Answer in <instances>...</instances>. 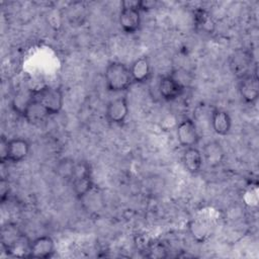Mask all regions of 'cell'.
Instances as JSON below:
<instances>
[{
  "label": "cell",
  "instance_id": "22",
  "mask_svg": "<svg viewBox=\"0 0 259 259\" xmlns=\"http://www.w3.org/2000/svg\"><path fill=\"white\" fill-rule=\"evenodd\" d=\"M8 192H9L8 181L5 180V178H2L1 182H0V196H1L2 201H4L6 199V197L8 196Z\"/></svg>",
  "mask_w": 259,
  "mask_h": 259
},
{
  "label": "cell",
  "instance_id": "13",
  "mask_svg": "<svg viewBox=\"0 0 259 259\" xmlns=\"http://www.w3.org/2000/svg\"><path fill=\"white\" fill-rule=\"evenodd\" d=\"M210 123L213 132L219 136H226L232 127V118L230 114L223 109H213L211 112Z\"/></svg>",
  "mask_w": 259,
  "mask_h": 259
},
{
  "label": "cell",
  "instance_id": "10",
  "mask_svg": "<svg viewBox=\"0 0 259 259\" xmlns=\"http://www.w3.org/2000/svg\"><path fill=\"white\" fill-rule=\"evenodd\" d=\"M30 151L29 143L23 138H12L7 143V162L19 163L26 159Z\"/></svg>",
  "mask_w": 259,
  "mask_h": 259
},
{
  "label": "cell",
  "instance_id": "14",
  "mask_svg": "<svg viewBox=\"0 0 259 259\" xmlns=\"http://www.w3.org/2000/svg\"><path fill=\"white\" fill-rule=\"evenodd\" d=\"M134 83H144L151 76V64L147 57H140L130 67Z\"/></svg>",
  "mask_w": 259,
  "mask_h": 259
},
{
  "label": "cell",
  "instance_id": "21",
  "mask_svg": "<svg viewBox=\"0 0 259 259\" xmlns=\"http://www.w3.org/2000/svg\"><path fill=\"white\" fill-rule=\"evenodd\" d=\"M7 143L8 139L2 136L0 140V162L2 164L7 162Z\"/></svg>",
  "mask_w": 259,
  "mask_h": 259
},
{
  "label": "cell",
  "instance_id": "1",
  "mask_svg": "<svg viewBox=\"0 0 259 259\" xmlns=\"http://www.w3.org/2000/svg\"><path fill=\"white\" fill-rule=\"evenodd\" d=\"M105 87L108 91L118 93L127 90L134 83L130 67L121 62H110L104 71Z\"/></svg>",
  "mask_w": 259,
  "mask_h": 259
},
{
  "label": "cell",
  "instance_id": "5",
  "mask_svg": "<svg viewBox=\"0 0 259 259\" xmlns=\"http://www.w3.org/2000/svg\"><path fill=\"white\" fill-rule=\"evenodd\" d=\"M23 235L15 224L6 223L1 229V245L8 253H15L22 246Z\"/></svg>",
  "mask_w": 259,
  "mask_h": 259
},
{
  "label": "cell",
  "instance_id": "11",
  "mask_svg": "<svg viewBox=\"0 0 259 259\" xmlns=\"http://www.w3.org/2000/svg\"><path fill=\"white\" fill-rule=\"evenodd\" d=\"M202 159L209 167L220 166L225 159V152L222 145L217 141L207 142L202 149Z\"/></svg>",
  "mask_w": 259,
  "mask_h": 259
},
{
  "label": "cell",
  "instance_id": "12",
  "mask_svg": "<svg viewBox=\"0 0 259 259\" xmlns=\"http://www.w3.org/2000/svg\"><path fill=\"white\" fill-rule=\"evenodd\" d=\"M252 64V56L246 51H237L234 56L231 57L230 66L234 74L239 78L250 74V67Z\"/></svg>",
  "mask_w": 259,
  "mask_h": 259
},
{
  "label": "cell",
  "instance_id": "16",
  "mask_svg": "<svg viewBox=\"0 0 259 259\" xmlns=\"http://www.w3.org/2000/svg\"><path fill=\"white\" fill-rule=\"evenodd\" d=\"M48 116V112L44 109L42 106H40L32 97L31 101L27 105L26 109L24 110L22 117L25 118L29 123L32 124H38L41 121H44Z\"/></svg>",
  "mask_w": 259,
  "mask_h": 259
},
{
  "label": "cell",
  "instance_id": "15",
  "mask_svg": "<svg viewBox=\"0 0 259 259\" xmlns=\"http://www.w3.org/2000/svg\"><path fill=\"white\" fill-rule=\"evenodd\" d=\"M182 161L185 169L189 173L196 174L201 169L203 159L201 152L196 147H189L185 148V151L182 156Z\"/></svg>",
  "mask_w": 259,
  "mask_h": 259
},
{
  "label": "cell",
  "instance_id": "4",
  "mask_svg": "<svg viewBox=\"0 0 259 259\" xmlns=\"http://www.w3.org/2000/svg\"><path fill=\"white\" fill-rule=\"evenodd\" d=\"M176 137L178 143L184 148L195 147L200 139L196 124L190 118H184L178 123Z\"/></svg>",
  "mask_w": 259,
  "mask_h": 259
},
{
  "label": "cell",
  "instance_id": "9",
  "mask_svg": "<svg viewBox=\"0 0 259 259\" xmlns=\"http://www.w3.org/2000/svg\"><path fill=\"white\" fill-rule=\"evenodd\" d=\"M239 93L242 99L249 104L254 103L259 96V81L256 73H250L243 78L239 83Z\"/></svg>",
  "mask_w": 259,
  "mask_h": 259
},
{
  "label": "cell",
  "instance_id": "20",
  "mask_svg": "<svg viewBox=\"0 0 259 259\" xmlns=\"http://www.w3.org/2000/svg\"><path fill=\"white\" fill-rule=\"evenodd\" d=\"M75 163L76 162H74L73 160H70V159H63V160H61L57 164V172H58V174L62 178L71 181V178H72V175H73V171H74V167H75Z\"/></svg>",
  "mask_w": 259,
  "mask_h": 259
},
{
  "label": "cell",
  "instance_id": "7",
  "mask_svg": "<svg viewBox=\"0 0 259 259\" xmlns=\"http://www.w3.org/2000/svg\"><path fill=\"white\" fill-rule=\"evenodd\" d=\"M184 91L182 83L173 75L163 76L158 82L159 95L166 101L177 99Z\"/></svg>",
  "mask_w": 259,
  "mask_h": 259
},
{
  "label": "cell",
  "instance_id": "17",
  "mask_svg": "<svg viewBox=\"0 0 259 259\" xmlns=\"http://www.w3.org/2000/svg\"><path fill=\"white\" fill-rule=\"evenodd\" d=\"M73 186V192L75 193L76 197L79 199L84 198L89 194L93 188V179H92V174L86 175L77 179H74L72 182Z\"/></svg>",
  "mask_w": 259,
  "mask_h": 259
},
{
  "label": "cell",
  "instance_id": "2",
  "mask_svg": "<svg viewBox=\"0 0 259 259\" xmlns=\"http://www.w3.org/2000/svg\"><path fill=\"white\" fill-rule=\"evenodd\" d=\"M32 97L44 107L49 115L60 113L64 105V95L59 87L44 86L38 89H32Z\"/></svg>",
  "mask_w": 259,
  "mask_h": 259
},
{
  "label": "cell",
  "instance_id": "18",
  "mask_svg": "<svg viewBox=\"0 0 259 259\" xmlns=\"http://www.w3.org/2000/svg\"><path fill=\"white\" fill-rule=\"evenodd\" d=\"M32 99V90H27L26 92H18L12 100V108L13 110L22 116L24 110Z\"/></svg>",
  "mask_w": 259,
  "mask_h": 259
},
{
  "label": "cell",
  "instance_id": "6",
  "mask_svg": "<svg viewBox=\"0 0 259 259\" xmlns=\"http://www.w3.org/2000/svg\"><path fill=\"white\" fill-rule=\"evenodd\" d=\"M128 102L125 96L110 100L105 108L106 119L113 124H122L128 115Z\"/></svg>",
  "mask_w": 259,
  "mask_h": 259
},
{
  "label": "cell",
  "instance_id": "19",
  "mask_svg": "<svg viewBox=\"0 0 259 259\" xmlns=\"http://www.w3.org/2000/svg\"><path fill=\"white\" fill-rule=\"evenodd\" d=\"M189 230L197 242H203L207 238L209 232V229L205 223L200 221H192L189 225Z\"/></svg>",
  "mask_w": 259,
  "mask_h": 259
},
{
  "label": "cell",
  "instance_id": "3",
  "mask_svg": "<svg viewBox=\"0 0 259 259\" xmlns=\"http://www.w3.org/2000/svg\"><path fill=\"white\" fill-rule=\"evenodd\" d=\"M121 29L126 33H135L141 26V1H123L118 17Z\"/></svg>",
  "mask_w": 259,
  "mask_h": 259
},
{
  "label": "cell",
  "instance_id": "8",
  "mask_svg": "<svg viewBox=\"0 0 259 259\" xmlns=\"http://www.w3.org/2000/svg\"><path fill=\"white\" fill-rule=\"evenodd\" d=\"M55 242L50 236H40L29 243L27 257L47 259L55 253Z\"/></svg>",
  "mask_w": 259,
  "mask_h": 259
}]
</instances>
